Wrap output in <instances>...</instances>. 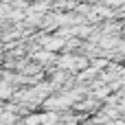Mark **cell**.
<instances>
[{"label": "cell", "instance_id": "1", "mask_svg": "<svg viewBox=\"0 0 125 125\" xmlns=\"http://www.w3.org/2000/svg\"><path fill=\"white\" fill-rule=\"evenodd\" d=\"M35 59H40V62H46V59H53V55H51L48 51H40V53L35 55Z\"/></svg>", "mask_w": 125, "mask_h": 125}]
</instances>
